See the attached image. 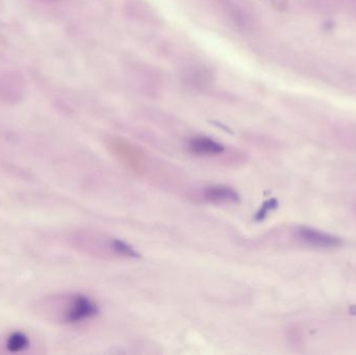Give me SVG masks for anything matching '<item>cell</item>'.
I'll list each match as a JSON object with an SVG mask.
<instances>
[{
	"label": "cell",
	"mask_w": 356,
	"mask_h": 355,
	"mask_svg": "<svg viewBox=\"0 0 356 355\" xmlns=\"http://www.w3.org/2000/svg\"><path fill=\"white\" fill-rule=\"evenodd\" d=\"M202 198L213 204H234L240 201V195L229 185H213L204 188Z\"/></svg>",
	"instance_id": "cell-5"
},
{
	"label": "cell",
	"mask_w": 356,
	"mask_h": 355,
	"mask_svg": "<svg viewBox=\"0 0 356 355\" xmlns=\"http://www.w3.org/2000/svg\"><path fill=\"white\" fill-rule=\"evenodd\" d=\"M106 146L119 164L129 172L138 176L146 174L148 160L141 148L122 138H111Z\"/></svg>",
	"instance_id": "cell-3"
},
{
	"label": "cell",
	"mask_w": 356,
	"mask_h": 355,
	"mask_svg": "<svg viewBox=\"0 0 356 355\" xmlns=\"http://www.w3.org/2000/svg\"><path fill=\"white\" fill-rule=\"evenodd\" d=\"M38 314L62 324H77L97 315L98 306L83 294L47 296L37 304Z\"/></svg>",
	"instance_id": "cell-1"
},
{
	"label": "cell",
	"mask_w": 356,
	"mask_h": 355,
	"mask_svg": "<svg viewBox=\"0 0 356 355\" xmlns=\"http://www.w3.org/2000/svg\"><path fill=\"white\" fill-rule=\"evenodd\" d=\"M3 347L8 354H19L31 347V340L25 333L17 331L12 333L6 338Z\"/></svg>",
	"instance_id": "cell-8"
},
{
	"label": "cell",
	"mask_w": 356,
	"mask_h": 355,
	"mask_svg": "<svg viewBox=\"0 0 356 355\" xmlns=\"http://www.w3.org/2000/svg\"><path fill=\"white\" fill-rule=\"evenodd\" d=\"M24 93L22 77L10 70H0V99L6 104H17Z\"/></svg>",
	"instance_id": "cell-4"
},
{
	"label": "cell",
	"mask_w": 356,
	"mask_h": 355,
	"mask_svg": "<svg viewBox=\"0 0 356 355\" xmlns=\"http://www.w3.org/2000/svg\"><path fill=\"white\" fill-rule=\"evenodd\" d=\"M299 236L303 241L307 243L313 244L316 246H322V247H330L334 246L339 243L336 238L330 237L325 233H320V231H314V229H302L299 231Z\"/></svg>",
	"instance_id": "cell-7"
},
{
	"label": "cell",
	"mask_w": 356,
	"mask_h": 355,
	"mask_svg": "<svg viewBox=\"0 0 356 355\" xmlns=\"http://www.w3.org/2000/svg\"><path fill=\"white\" fill-rule=\"evenodd\" d=\"M188 152L196 156H216L224 154L225 146L209 137H195L188 140Z\"/></svg>",
	"instance_id": "cell-6"
},
{
	"label": "cell",
	"mask_w": 356,
	"mask_h": 355,
	"mask_svg": "<svg viewBox=\"0 0 356 355\" xmlns=\"http://www.w3.org/2000/svg\"><path fill=\"white\" fill-rule=\"evenodd\" d=\"M68 242L74 249L92 256H119L137 258L139 254L125 242L114 238H108L94 231H75L68 237Z\"/></svg>",
	"instance_id": "cell-2"
}]
</instances>
